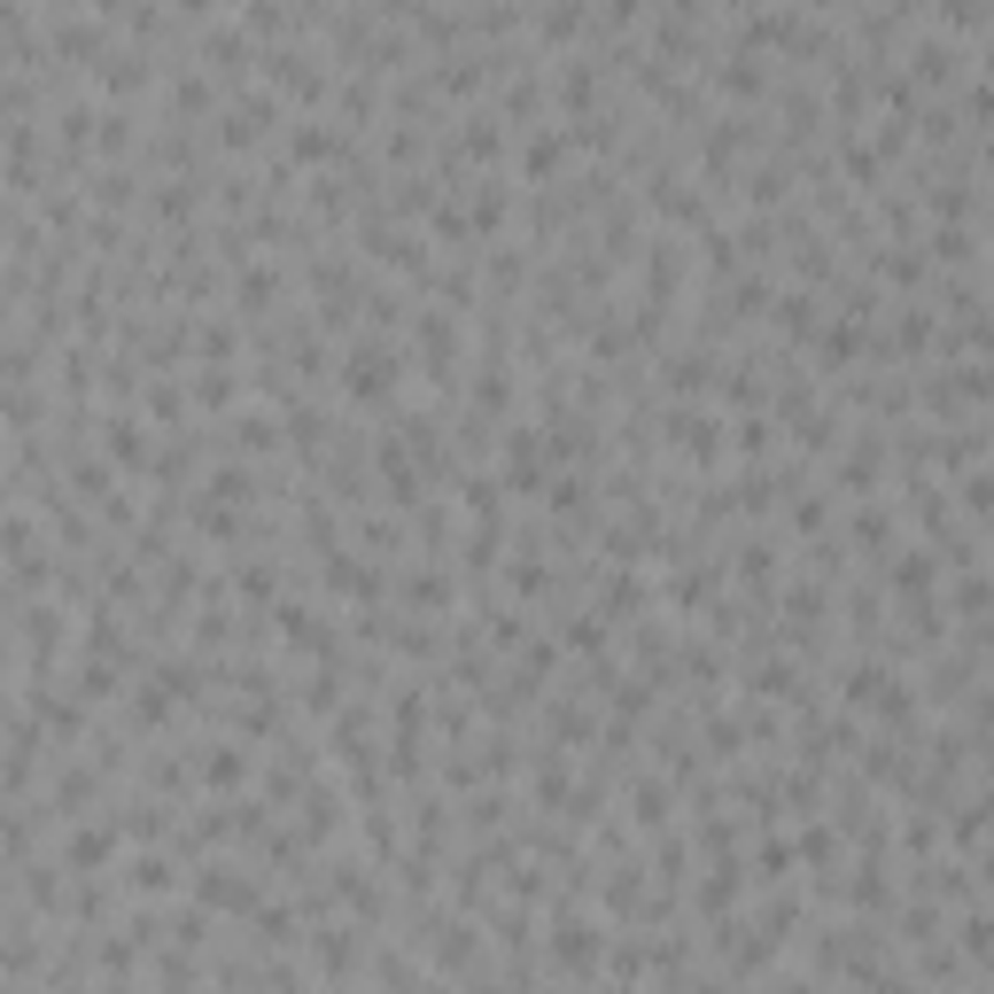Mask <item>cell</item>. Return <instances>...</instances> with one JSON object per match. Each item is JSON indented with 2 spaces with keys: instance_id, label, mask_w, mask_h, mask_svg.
Wrapping results in <instances>:
<instances>
[{
  "instance_id": "cell-1",
  "label": "cell",
  "mask_w": 994,
  "mask_h": 994,
  "mask_svg": "<svg viewBox=\"0 0 994 994\" xmlns=\"http://www.w3.org/2000/svg\"><path fill=\"white\" fill-rule=\"evenodd\" d=\"M343 389H350L358 405H389V389H397V350L358 343V350H350V366H343Z\"/></svg>"
},
{
  "instance_id": "cell-2",
  "label": "cell",
  "mask_w": 994,
  "mask_h": 994,
  "mask_svg": "<svg viewBox=\"0 0 994 994\" xmlns=\"http://www.w3.org/2000/svg\"><path fill=\"white\" fill-rule=\"evenodd\" d=\"M195 901H202V909H241V917H249V909H257V878H233V862H210V870L195 878Z\"/></svg>"
},
{
  "instance_id": "cell-3",
  "label": "cell",
  "mask_w": 994,
  "mask_h": 994,
  "mask_svg": "<svg viewBox=\"0 0 994 994\" xmlns=\"http://www.w3.org/2000/svg\"><path fill=\"white\" fill-rule=\"evenodd\" d=\"M117 847H125V824H94V831H71V839H63V862H71V870H102Z\"/></svg>"
},
{
  "instance_id": "cell-4",
  "label": "cell",
  "mask_w": 994,
  "mask_h": 994,
  "mask_svg": "<svg viewBox=\"0 0 994 994\" xmlns=\"http://www.w3.org/2000/svg\"><path fill=\"white\" fill-rule=\"evenodd\" d=\"M102 451H109L117 467H148V436H140V420H102Z\"/></svg>"
},
{
  "instance_id": "cell-5",
  "label": "cell",
  "mask_w": 994,
  "mask_h": 994,
  "mask_svg": "<svg viewBox=\"0 0 994 994\" xmlns=\"http://www.w3.org/2000/svg\"><path fill=\"white\" fill-rule=\"evenodd\" d=\"M195 777H202V785H241V777H249V762H241L233 746H210V754L195 762Z\"/></svg>"
},
{
  "instance_id": "cell-6",
  "label": "cell",
  "mask_w": 994,
  "mask_h": 994,
  "mask_svg": "<svg viewBox=\"0 0 994 994\" xmlns=\"http://www.w3.org/2000/svg\"><path fill=\"white\" fill-rule=\"evenodd\" d=\"M171 886H179L171 855H140V862H133V893H171Z\"/></svg>"
},
{
  "instance_id": "cell-7",
  "label": "cell",
  "mask_w": 994,
  "mask_h": 994,
  "mask_svg": "<svg viewBox=\"0 0 994 994\" xmlns=\"http://www.w3.org/2000/svg\"><path fill=\"white\" fill-rule=\"evenodd\" d=\"M559 156H567V140H559V133H536V140H529V179H552Z\"/></svg>"
},
{
  "instance_id": "cell-8",
  "label": "cell",
  "mask_w": 994,
  "mask_h": 994,
  "mask_svg": "<svg viewBox=\"0 0 994 994\" xmlns=\"http://www.w3.org/2000/svg\"><path fill=\"white\" fill-rule=\"evenodd\" d=\"M893 583H901V590H924V583H932V567H924V552H901V567H893Z\"/></svg>"
},
{
  "instance_id": "cell-9",
  "label": "cell",
  "mask_w": 994,
  "mask_h": 994,
  "mask_svg": "<svg viewBox=\"0 0 994 994\" xmlns=\"http://www.w3.org/2000/svg\"><path fill=\"white\" fill-rule=\"evenodd\" d=\"M171 9H179V17H210V0H171Z\"/></svg>"
}]
</instances>
